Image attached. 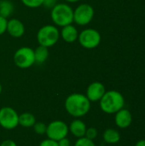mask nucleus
I'll list each match as a JSON object with an SVG mask.
<instances>
[{
  "mask_svg": "<svg viewBox=\"0 0 145 146\" xmlns=\"http://www.w3.org/2000/svg\"><path fill=\"white\" fill-rule=\"evenodd\" d=\"M7 24H8L7 19L0 15V35L3 34L7 31Z\"/></svg>",
  "mask_w": 145,
  "mask_h": 146,
  "instance_id": "5701e85b",
  "label": "nucleus"
},
{
  "mask_svg": "<svg viewBox=\"0 0 145 146\" xmlns=\"http://www.w3.org/2000/svg\"><path fill=\"white\" fill-rule=\"evenodd\" d=\"M34 131L38 135H43L44 133H46V129H47V126L44 123L42 122H37L34 124L33 126Z\"/></svg>",
  "mask_w": 145,
  "mask_h": 146,
  "instance_id": "412c9836",
  "label": "nucleus"
},
{
  "mask_svg": "<svg viewBox=\"0 0 145 146\" xmlns=\"http://www.w3.org/2000/svg\"><path fill=\"white\" fill-rule=\"evenodd\" d=\"M74 146H96L93 140H91L85 137L79 138L78 140L75 142Z\"/></svg>",
  "mask_w": 145,
  "mask_h": 146,
  "instance_id": "aec40b11",
  "label": "nucleus"
},
{
  "mask_svg": "<svg viewBox=\"0 0 145 146\" xmlns=\"http://www.w3.org/2000/svg\"><path fill=\"white\" fill-rule=\"evenodd\" d=\"M60 36L62 37V38L65 42L73 43L78 39L79 32L74 26L70 24V25L65 26L62 28V31L60 33Z\"/></svg>",
  "mask_w": 145,
  "mask_h": 146,
  "instance_id": "ddd939ff",
  "label": "nucleus"
},
{
  "mask_svg": "<svg viewBox=\"0 0 145 146\" xmlns=\"http://www.w3.org/2000/svg\"><path fill=\"white\" fill-rule=\"evenodd\" d=\"M36 123V118L32 113L25 112L19 115V124L23 127H32Z\"/></svg>",
  "mask_w": 145,
  "mask_h": 146,
  "instance_id": "a211bd4d",
  "label": "nucleus"
},
{
  "mask_svg": "<svg viewBox=\"0 0 145 146\" xmlns=\"http://www.w3.org/2000/svg\"><path fill=\"white\" fill-rule=\"evenodd\" d=\"M95 10L89 3H81L73 10V21L79 26H86L93 19Z\"/></svg>",
  "mask_w": 145,
  "mask_h": 146,
  "instance_id": "0eeeda50",
  "label": "nucleus"
},
{
  "mask_svg": "<svg viewBox=\"0 0 145 146\" xmlns=\"http://www.w3.org/2000/svg\"><path fill=\"white\" fill-rule=\"evenodd\" d=\"M115 125L121 129H126L129 127L132 123V115L130 110L126 109H121L115 114Z\"/></svg>",
  "mask_w": 145,
  "mask_h": 146,
  "instance_id": "9b49d317",
  "label": "nucleus"
},
{
  "mask_svg": "<svg viewBox=\"0 0 145 146\" xmlns=\"http://www.w3.org/2000/svg\"><path fill=\"white\" fill-rule=\"evenodd\" d=\"M97 133H98L97 130L95 127H89V128H86L85 137L91 140H94L97 137Z\"/></svg>",
  "mask_w": 145,
  "mask_h": 146,
  "instance_id": "4be33fe9",
  "label": "nucleus"
},
{
  "mask_svg": "<svg viewBox=\"0 0 145 146\" xmlns=\"http://www.w3.org/2000/svg\"><path fill=\"white\" fill-rule=\"evenodd\" d=\"M135 146H145V139H140V140H138L136 143Z\"/></svg>",
  "mask_w": 145,
  "mask_h": 146,
  "instance_id": "cd10ccee",
  "label": "nucleus"
},
{
  "mask_svg": "<svg viewBox=\"0 0 145 146\" xmlns=\"http://www.w3.org/2000/svg\"><path fill=\"white\" fill-rule=\"evenodd\" d=\"M15 10V5L9 0H0V15L8 18Z\"/></svg>",
  "mask_w": 145,
  "mask_h": 146,
  "instance_id": "f3484780",
  "label": "nucleus"
},
{
  "mask_svg": "<svg viewBox=\"0 0 145 146\" xmlns=\"http://www.w3.org/2000/svg\"><path fill=\"white\" fill-rule=\"evenodd\" d=\"M0 146H17V145L11 139H6L1 143Z\"/></svg>",
  "mask_w": 145,
  "mask_h": 146,
  "instance_id": "a878e982",
  "label": "nucleus"
},
{
  "mask_svg": "<svg viewBox=\"0 0 145 146\" xmlns=\"http://www.w3.org/2000/svg\"><path fill=\"white\" fill-rule=\"evenodd\" d=\"M68 129L73 136L79 139V138L85 137L86 126L85 122H83L81 120H74L71 122Z\"/></svg>",
  "mask_w": 145,
  "mask_h": 146,
  "instance_id": "4468645a",
  "label": "nucleus"
},
{
  "mask_svg": "<svg viewBox=\"0 0 145 146\" xmlns=\"http://www.w3.org/2000/svg\"><path fill=\"white\" fill-rule=\"evenodd\" d=\"M106 92L105 86L103 83L95 81L90 84L86 90V97L91 102H97Z\"/></svg>",
  "mask_w": 145,
  "mask_h": 146,
  "instance_id": "9d476101",
  "label": "nucleus"
},
{
  "mask_svg": "<svg viewBox=\"0 0 145 146\" xmlns=\"http://www.w3.org/2000/svg\"><path fill=\"white\" fill-rule=\"evenodd\" d=\"M65 1L68 3H76V2H79V0H65Z\"/></svg>",
  "mask_w": 145,
  "mask_h": 146,
  "instance_id": "c85d7f7f",
  "label": "nucleus"
},
{
  "mask_svg": "<svg viewBox=\"0 0 145 146\" xmlns=\"http://www.w3.org/2000/svg\"><path fill=\"white\" fill-rule=\"evenodd\" d=\"M14 62L20 68H28L35 63L34 50L24 46L19 48L14 55Z\"/></svg>",
  "mask_w": 145,
  "mask_h": 146,
  "instance_id": "423d86ee",
  "label": "nucleus"
},
{
  "mask_svg": "<svg viewBox=\"0 0 145 146\" xmlns=\"http://www.w3.org/2000/svg\"><path fill=\"white\" fill-rule=\"evenodd\" d=\"M21 1L26 7L31 9L40 7L41 5H43V2H44V0H21Z\"/></svg>",
  "mask_w": 145,
  "mask_h": 146,
  "instance_id": "6ab92c4d",
  "label": "nucleus"
},
{
  "mask_svg": "<svg viewBox=\"0 0 145 146\" xmlns=\"http://www.w3.org/2000/svg\"><path fill=\"white\" fill-rule=\"evenodd\" d=\"M39 146H59L58 145V142L57 141H55V140H52L50 139H44L43 140Z\"/></svg>",
  "mask_w": 145,
  "mask_h": 146,
  "instance_id": "b1692460",
  "label": "nucleus"
},
{
  "mask_svg": "<svg viewBox=\"0 0 145 146\" xmlns=\"http://www.w3.org/2000/svg\"><path fill=\"white\" fill-rule=\"evenodd\" d=\"M78 40L83 48L91 50L100 44L102 37L97 30L94 28H85L79 33Z\"/></svg>",
  "mask_w": 145,
  "mask_h": 146,
  "instance_id": "39448f33",
  "label": "nucleus"
},
{
  "mask_svg": "<svg viewBox=\"0 0 145 146\" xmlns=\"http://www.w3.org/2000/svg\"><path fill=\"white\" fill-rule=\"evenodd\" d=\"M60 38V32L54 25H45L42 27L37 33V40L39 45L51 47L55 45Z\"/></svg>",
  "mask_w": 145,
  "mask_h": 146,
  "instance_id": "20e7f679",
  "label": "nucleus"
},
{
  "mask_svg": "<svg viewBox=\"0 0 145 146\" xmlns=\"http://www.w3.org/2000/svg\"><path fill=\"white\" fill-rule=\"evenodd\" d=\"M65 109L70 115L76 118L82 117L90 111L91 101L85 95L73 93L66 98Z\"/></svg>",
  "mask_w": 145,
  "mask_h": 146,
  "instance_id": "f257e3e1",
  "label": "nucleus"
},
{
  "mask_svg": "<svg viewBox=\"0 0 145 146\" xmlns=\"http://www.w3.org/2000/svg\"><path fill=\"white\" fill-rule=\"evenodd\" d=\"M6 32H8V33L13 38H21L25 33L24 24L19 19H10L8 21Z\"/></svg>",
  "mask_w": 145,
  "mask_h": 146,
  "instance_id": "f8f14e48",
  "label": "nucleus"
},
{
  "mask_svg": "<svg viewBox=\"0 0 145 146\" xmlns=\"http://www.w3.org/2000/svg\"><path fill=\"white\" fill-rule=\"evenodd\" d=\"M57 142H58V145L59 146H70V141L67 138L62 139L61 140H59Z\"/></svg>",
  "mask_w": 145,
  "mask_h": 146,
  "instance_id": "bb28decb",
  "label": "nucleus"
},
{
  "mask_svg": "<svg viewBox=\"0 0 145 146\" xmlns=\"http://www.w3.org/2000/svg\"><path fill=\"white\" fill-rule=\"evenodd\" d=\"M34 57L35 63L42 64L44 63L49 57V50L47 47L39 45L34 50Z\"/></svg>",
  "mask_w": 145,
  "mask_h": 146,
  "instance_id": "dca6fc26",
  "label": "nucleus"
},
{
  "mask_svg": "<svg viewBox=\"0 0 145 146\" xmlns=\"http://www.w3.org/2000/svg\"><path fill=\"white\" fill-rule=\"evenodd\" d=\"M19 125V115L10 107L0 110V126L7 130H12Z\"/></svg>",
  "mask_w": 145,
  "mask_h": 146,
  "instance_id": "6e6552de",
  "label": "nucleus"
},
{
  "mask_svg": "<svg viewBox=\"0 0 145 146\" xmlns=\"http://www.w3.org/2000/svg\"><path fill=\"white\" fill-rule=\"evenodd\" d=\"M68 131V127L65 122L62 121H54L47 126L46 135L48 136V139L59 141L67 137Z\"/></svg>",
  "mask_w": 145,
  "mask_h": 146,
  "instance_id": "1a4fd4ad",
  "label": "nucleus"
},
{
  "mask_svg": "<svg viewBox=\"0 0 145 146\" xmlns=\"http://www.w3.org/2000/svg\"><path fill=\"white\" fill-rule=\"evenodd\" d=\"M103 139L105 143L109 144V145H115L120 142L121 133L116 129L108 128L104 131L103 134Z\"/></svg>",
  "mask_w": 145,
  "mask_h": 146,
  "instance_id": "2eb2a0df",
  "label": "nucleus"
},
{
  "mask_svg": "<svg viewBox=\"0 0 145 146\" xmlns=\"http://www.w3.org/2000/svg\"><path fill=\"white\" fill-rule=\"evenodd\" d=\"M57 3V0H44L43 5L46 9H52Z\"/></svg>",
  "mask_w": 145,
  "mask_h": 146,
  "instance_id": "393cba45",
  "label": "nucleus"
},
{
  "mask_svg": "<svg viewBox=\"0 0 145 146\" xmlns=\"http://www.w3.org/2000/svg\"><path fill=\"white\" fill-rule=\"evenodd\" d=\"M101 110L109 115L115 114L125 106V98L123 95L115 90L108 91L100 99Z\"/></svg>",
  "mask_w": 145,
  "mask_h": 146,
  "instance_id": "f03ea898",
  "label": "nucleus"
},
{
  "mask_svg": "<svg viewBox=\"0 0 145 146\" xmlns=\"http://www.w3.org/2000/svg\"><path fill=\"white\" fill-rule=\"evenodd\" d=\"M50 18L56 26L63 27L73 22V9L68 3H56L51 9Z\"/></svg>",
  "mask_w": 145,
  "mask_h": 146,
  "instance_id": "7ed1b4c3",
  "label": "nucleus"
},
{
  "mask_svg": "<svg viewBox=\"0 0 145 146\" xmlns=\"http://www.w3.org/2000/svg\"><path fill=\"white\" fill-rule=\"evenodd\" d=\"M1 92H2V86L0 84V94H1Z\"/></svg>",
  "mask_w": 145,
  "mask_h": 146,
  "instance_id": "c756f323",
  "label": "nucleus"
}]
</instances>
